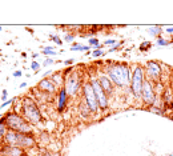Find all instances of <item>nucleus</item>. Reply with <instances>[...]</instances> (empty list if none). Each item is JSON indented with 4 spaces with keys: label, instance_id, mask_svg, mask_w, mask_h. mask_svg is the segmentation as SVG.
Segmentation results:
<instances>
[{
    "label": "nucleus",
    "instance_id": "obj_24",
    "mask_svg": "<svg viewBox=\"0 0 173 156\" xmlns=\"http://www.w3.org/2000/svg\"><path fill=\"white\" fill-rule=\"evenodd\" d=\"M117 43H119V42H117V40H115V39H107L105 42L103 43V44H104V45H107V47H109V48H111V47L116 45Z\"/></svg>",
    "mask_w": 173,
    "mask_h": 156
},
{
    "label": "nucleus",
    "instance_id": "obj_33",
    "mask_svg": "<svg viewBox=\"0 0 173 156\" xmlns=\"http://www.w3.org/2000/svg\"><path fill=\"white\" fill-rule=\"evenodd\" d=\"M73 61H75V60H73V59H68V60H65V61H63V63H64V64H65V67H67V65H68V67H71V65H72V64H73Z\"/></svg>",
    "mask_w": 173,
    "mask_h": 156
},
{
    "label": "nucleus",
    "instance_id": "obj_26",
    "mask_svg": "<svg viewBox=\"0 0 173 156\" xmlns=\"http://www.w3.org/2000/svg\"><path fill=\"white\" fill-rule=\"evenodd\" d=\"M49 37L52 39V42L56 43V45H63V40L60 39V36H57V35H51Z\"/></svg>",
    "mask_w": 173,
    "mask_h": 156
},
{
    "label": "nucleus",
    "instance_id": "obj_34",
    "mask_svg": "<svg viewBox=\"0 0 173 156\" xmlns=\"http://www.w3.org/2000/svg\"><path fill=\"white\" fill-rule=\"evenodd\" d=\"M12 75H14V77H20L21 75H23V72H21V71H15Z\"/></svg>",
    "mask_w": 173,
    "mask_h": 156
},
{
    "label": "nucleus",
    "instance_id": "obj_28",
    "mask_svg": "<svg viewBox=\"0 0 173 156\" xmlns=\"http://www.w3.org/2000/svg\"><path fill=\"white\" fill-rule=\"evenodd\" d=\"M123 44H124V42H119V43H117V44H116V45L111 47V48H109V49H108V51H107V52H109V54H111V52H115V51H116V49H119V48H120V47H121Z\"/></svg>",
    "mask_w": 173,
    "mask_h": 156
},
{
    "label": "nucleus",
    "instance_id": "obj_19",
    "mask_svg": "<svg viewBox=\"0 0 173 156\" xmlns=\"http://www.w3.org/2000/svg\"><path fill=\"white\" fill-rule=\"evenodd\" d=\"M43 54L45 56H56L57 54H60V52H55V47L48 45V47H44V48H43Z\"/></svg>",
    "mask_w": 173,
    "mask_h": 156
},
{
    "label": "nucleus",
    "instance_id": "obj_29",
    "mask_svg": "<svg viewBox=\"0 0 173 156\" xmlns=\"http://www.w3.org/2000/svg\"><path fill=\"white\" fill-rule=\"evenodd\" d=\"M31 68H32L33 71H35V73H39V70H40V64L38 63V61L33 60L32 64H31Z\"/></svg>",
    "mask_w": 173,
    "mask_h": 156
},
{
    "label": "nucleus",
    "instance_id": "obj_30",
    "mask_svg": "<svg viewBox=\"0 0 173 156\" xmlns=\"http://www.w3.org/2000/svg\"><path fill=\"white\" fill-rule=\"evenodd\" d=\"M55 63V60L52 58H45V60L43 61V65H44V67H49V65H52Z\"/></svg>",
    "mask_w": 173,
    "mask_h": 156
},
{
    "label": "nucleus",
    "instance_id": "obj_32",
    "mask_svg": "<svg viewBox=\"0 0 173 156\" xmlns=\"http://www.w3.org/2000/svg\"><path fill=\"white\" fill-rule=\"evenodd\" d=\"M15 100H16V99H11V100H7V101H4V103H3L2 105H0V110H3V108H4V107H8V105H10V104H12V103H14Z\"/></svg>",
    "mask_w": 173,
    "mask_h": 156
},
{
    "label": "nucleus",
    "instance_id": "obj_15",
    "mask_svg": "<svg viewBox=\"0 0 173 156\" xmlns=\"http://www.w3.org/2000/svg\"><path fill=\"white\" fill-rule=\"evenodd\" d=\"M77 111H79V115L81 116V119L89 120L92 117V112L89 111V108L86 107V104L83 100H80L79 105H77Z\"/></svg>",
    "mask_w": 173,
    "mask_h": 156
},
{
    "label": "nucleus",
    "instance_id": "obj_42",
    "mask_svg": "<svg viewBox=\"0 0 173 156\" xmlns=\"http://www.w3.org/2000/svg\"><path fill=\"white\" fill-rule=\"evenodd\" d=\"M172 76H173V70H172Z\"/></svg>",
    "mask_w": 173,
    "mask_h": 156
},
{
    "label": "nucleus",
    "instance_id": "obj_22",
    "mask_svg": "<svg viewBox=\"0 0 173 156\" xmlns=\"http://www.w3.org/2000/svg\"><path fill=\"white\" fill-rule=\"evenodd\" d=\"M7 132H8L7 127H5L4 124H0V140L4 139V136L7 135Z\"/></svg>",
    "mask_w": 173,
    "mask_h": 156
},
{
    "label": "nucleus",
    "instance_id": "obj_4",
    "mask_svg": "<svg viewBox=\"0 0 173 156\" xmlns=\"http://www.w3.org/2000/svg\"><path fill=\"white\" fill-rule=\"evenodd\" d=\"M3 143L7 145H15V147H19L21 149H29L32 147H35L36 140L35 136L28 135V133H20V132H15V131H8L7 135L3 139Z\"/></svg>",
    "mask_w": 173,
    "mask_h": 156
},
{
    "label": "nucleus",
    "instance_id": "obj_27",
    "mask_svg": "<svg viewBox=\"0 0 173 156\" xmlns=\"http://www.w3.org/2000/svg\"><path fill=\"white\" fill-rule=\"evenodd\" d=\"M150 47H152V43H150V42H144L143 44L140 45V51L144 52V51H147L148 48H150Z\"/></svg>",
    "mask_w": 173,
    "mask_h": 156
},
{
    "label": "nucleus",
    "instance_id": "obj_35",
    "mask_svg": "<svg viewBox=\"0 0 173 156\" xmlns=\"http://www.w3.org/2000/svg\"><path fill=\"white\" fill-rule=\"evenodd\" d=\"M165 32H168V33H173V28H172V27L166 28V30H165Z\"/></svg>",
    "mask_w": 173,
    "mask_h": 156
},
{
    "label": "nucleus",
    "instance_id": "obj_23",
    "mask_svg": "<svg viewBox=\"0 0 173 156\" xmlns=\"http://www.w3.org/2000/svg\"><path fill=\"white\" fill-rule=\"evenodd\" d=\"M107 52L105 51H103V49H95L93 52H92V56H93V58H101V56H104L105 55Z\"/></svg>",
    "mask_w": 173,
    "mask_h": 156
},
{
    "label": "nucleus",
    "instance_id": "obj_31",
    "mask_svg": "<svg viewBox=\"0 0 173 156\" xmlns=\"http://www.w3.org/2000/svg\"><path fill=\"white\" fill-rule=\"evenodd\" d=\"M0 99H2V100H3V103L8 100V91H7V89H3V92H2V96H0Z\"/></svg>",
    "mask_w": 173,
    "mask_h": 156
},
{
    "label": "nucleus",
    "instance_id": "obj_3",
    "mask_svg": "<svg viewBox=\"0 0 173 156\" xmlns=\"http://www.w3.org/2000/svg\"><path fill=\"white\" fill-rule=\"evenodd\" d=\"M4 126L7 127L8 131L28 133V135H32L33 133V127L20 114H17L15 111H10L4 115Z\"/></svg>",
    "mask_w": 173,
    "mask_h": 156
},
{
    "label": "nucleus",
    "instance_id": "obj_40",
    "mask_svg": "<svg viewBox=\"0 0 173 156\" xmlns=\"http://www.w3.org/2000/svg\"><path fill=\"white\" fill-rule=\"evenodd\" d=\"M3 119V116H2V115H0V120H2Z\"/></svg>",
    "mask_w": 173,
    "mask_h": 156
},
{
    "label": "nucleus",
    "instance_id": "obj_5",
    "mask_svg": "<svg viewBox=\"0 0 173 156\" xmlns=\"http://www.w3.org/2000/svg\"><path fill=\"white\" fill-rule=\"evenodd\" d=\"M84 82H85V80H84V77H83V73L80 72L79 70H76V68L69 75H67L63 88L65 89L68 98H69V99L79 98V95L81 93Z\"/></svg>",
    "mask_w": 173,
    "mask_h": 156
},
{
    "label": "nucleus",
    "instance_id": "obj_11",
    "mask_svg": "<svg viewBox=\"0 0 173 156\" xmlns=\"http://www.w3.org/2000/svg\"><path fill=\"white\" fill-rule=\"evenodd\" d=\"M96 77H97V80H99V84L101 86V88L104 89V92H105L109 98L115 95L116 87L113 86V83L111 82V79L107 76L105 72H99V71H97V72H96Z\"/></svg>",
    "mask_w": 173,
    "mask_h": 156
},
{
    "label": "nucleus",
    "instance_id": "obj_17",
    "mask_svg": "<svg viewBox=\"0 0 173 156\" xmlns=\"http://www.w3.org/2000/svg\"><path fill=\"white\" fill-rule=\"evenodd\" d=\"M148 32H149V35H152L154 37H161L162 35V27H160V26H153V27H149L148 28Z\"/></svg>",
    "mask_w": 173,
    "mask_h": 156
},
{
    "label": "nucleus",
    "instance_id": "obj_2",
    "mask_svg": "<svg viewBox=\"0 0 173 156\" xmlns=\"http://www.w3.org/2000/svg\"><path fill=\"white\" fill-rule=\"evenodd\" d=\"M20 110L17 114H20L31 126H38L43 121V115L40 111L36 100H33L29 96L20 99Z\"/></svg>",
    "mask_w": 173,
    "mask_h": 156
},
{
    "label": "nucleus",
    "instance_id": "obj_8",
    "mask_svg": "<svg viewBox=\"0 0 173 156\" xmlns=\"http://www.w3.org/2000/svg\"><path fill=\"white\" fill-rule=\"evenodd\" d=\"M81 100L86 104V107L89 108V111L92 112V115H97L100 112V108H99V103L96 99V95L93 92V88H92L89 80L86 79L84 84H83V89H81Z\"/></svg>",
    "mask_w": 173,
    "mask_h": 156
},
{
    "label": "nucleus",
    "instance_id": "obj_39",
    "mask_svg": "<svg viewBox=\"0 0 173 156\" xmlns=\"http://www.w3.org/2000/svg\"><path fill=\"white\" fill-rule=\"evenodd\" d=\"M0 31H3V27L2 26H0Z\"/></svg>",
    "mask_w": 173,
    "mask_h": 156
},
{
    "label": "nucleus",
    "instance_id": "obj_7",
    "mask_svg": "<svg viewBox=\"0 0 173 156\" xmlns=\"http://www.w3.org/2000/svg\"><path fill=\"white\" fill-rule=\"evenodd\" d=\"M88 80H89V83H91L92 88H93L95 95H96V99H97L100 111H108V110H109V105H111V99H109V96L104 92V89L101 88L100 84H99L96 73H89Z\"/></svg>",
    "mask_w": 173,
    "mask_h": 156
},
{
    "label": "nucleus",
    "instance_id": "obj_14",
    "mask_svg": "<svg viewBox=\"0 0 173 156\" xmlns=\"http://www.w3.org/2000/svg\"><path fill=\"white\" fill-rule=\"evenodd\" d=\"M68 101H69V98H68L65 89L60 88V89H59V92L56 93V105H57L56 108H57V111L59 112H63L67 108Z\"/></svg>",
    "mask_w": 173,
    "mask_h": 156
},
{
    "label": "nucleus",
    "instance_id": "obj_13",
    "mask_svg": "<svg viewBox=\"0 0 173 156\" xmlns=\"http://www.w3.org/2000/svg\"><path fill=\"white\" fill-rule=\"evenodd\" d=\"M0 155L2 156H26V149H21L15 145L4 144L0 148Z\"/></svg>",
    "mask_w": 173,
    "mask_h": 156
},
{
    "label": "nucleus",
    "instance_id": "obj_41",
    "mask_svg": "<svg viewBox=\"0 0 173 156\" xmlns=\"http://www.w3.org/2000/svg\"><path fill=\"white\" fill-rule=\"evenodd\" d=\"M171 43H172V44H173V39H172V40H171Z\"/></svg>",
    "mask_w": 173,
    "mask_h": 156
},
{
    "label": "nucleus",
    "instance_id": "obj_21",
    "mask_svg": "<svg viewBox=\"0 0 173 156\" xmlns=\"http://www.w3.org/2000/svg\"><path fill=\"white\" fill-rule=\"evenodd\" d=\"M171 40H165L164 37H159V39L156 40V45L157 47H166V45H171Z\"/></svg>",
    "mask_w": 173,
    "mask_h": 156
},
{
    "label": "nucleus",
    "instance_id": "obj_38",
    "mask_svg": "<svg viewBox=\"0 0 173 156\" xmlns=\"http://www.w3.org/2000/svg\"><path fill=\"white\" fill-rule=\"evenodd\" d=\"M38 56H39V54H35V52H33V54H32V58H33V59H36V58H38Z\"/></svg>",
    "mask_w": 173,
    "mask_h": 156
},
{
    "label": "nucleus",
    "instance_id": "obj_1",
    "mask_svg": "<svg viewBox=\"0 0 173 156\" xmlns=\"http://www.w3.org/2000/svg\"><path fill=\"white\" fill-rule=\"evenodd\" d=\"M104 72L111 79L117 89H129L132 79V67L128 63H115L107 61L104 65Z\"/></svg>",
    "mask_w": 173,
    "mask_h": 156
},
{
    "label": "nucleus",
    "instance_id": "obj_12",
    "mask_svg": "<svg viewBox=\"0 0 173 156\" xmlns=\"http://www.w3.org/2000/svg\"><path fill=\"white\" fill-rule=\"evenodd\" d=\"M36 88H38L39 91H41V92L48 93V95H55V93L59 92L57 86L52 82L49 77H43V79L39 82V84H38V87H36Z\"/></svg>",
    "mask_w": 173,
    "mask_h": 156
},
{
    "label": "nucleus",
    "instance_id": "obj_20",
    "mask_svg": "<svg viewBox=\"0 0 173 156\" xmlns=\"http://www.w3.org/2000/svg\"><path fill=\"white\" fill-rule=\"evenodd\" d=\"M71 49H72V51H88L89 52V45H81V44H79V43H73Z\"/></svg>",
    "mask_w": 173,
    "mask_h": 156
},
{
    "label": "nucleus",
    "instance_id": "obj_25",
    "mask_svg": "<svg viewBox=\"0 0 173 156\" xmlns=\"http://www.w3.org/2000/svg\"><path fill=\"white\" fill-rule=\"evenodd\" d=\"M75 33H73V32H67L65 33V36H64V40H65V42H68V43H69V42H73V40H75Z\"/></svg>",
    "mask_w": 173,
    "mask_h": 156
},
{
    "label": "nucleus",
    "instance_id": "obj_9",
    "mask_svg": "<svg viewBox=\"0 0 173 156\" xmlns=\"http://www.w3.org/2000/svg\"><path fill=\"white\" fill-rule=\"evenodd\" d=\"M162 65L156 60H149L147 61L144 65V71H145V76H147L148 80H150L152 83H159L162 82Z\"/></svg>",
    "mask_w": 173,
    "mask_h": 156
},
{
    "label": "nucleus",
    "instance_id": "obj_16",
    "mask_svg": "<svg viewBox=\"0 0 173 156\" xmlns=\"http://www.w3.org/2000/svg\"><path fill=\"white\" fill-rule=\"evenodd\" d=\"M49 79L52 80L55 84L57 86V88L60 89V88H63L64 87V82H65V76H64V73L63 72H56V73H52L51 76H49Z\"/></svg>",
    "mask_w": 173,
    "mask_h": 156
},
{
    "label": "nucleus",
    "instance_id": "obj_18",
    "mask_svg": "<svg viewBox=\"0 0 173 156\" xmlns=\"http://www.w3.org/2000/svg\"><path fill=\"white\" fill-rule=\"evenodd\" d=\"M88 45L95 47L96 49H103V47H104L103 43L99 42L97 37H91V39H88Z\"/></svg>",
    "mask_w": 173,
    "mask_h": 156
},
{
    "label": "nucleus",
    "instance_id": "obj_36",
    "mask_svg": "<svg viewBox=\"0 0 173 156\" xmlns=\"http://www.w3.org/2000/svg\"><path fill=\"white\" fill-rule=\"evenodd\" d=\"M26 87H27V83H21L19 86V88H26Z\"/></svg>",
    "mask_w": 173,
    "mask_h": 156
},
{
    "label": "nucleus",
    "instance_id": "obj_37",
    "mask_svg": "<svg viewBox=\"0 0 173 156\" xmlns=\"http://www.w3.org/2000/svg\"><path fill=\"white\" fill-rule=\"evenodd\" d=\"M169 116H171V119L173 120V107L171 108V114H169Z\"/></svg>",
    "mask_w": 173,
    "mask_h": 156
},
{
    "label": "nucleus",
    "instance_id": "obj_6",
    "mask_svg": "<svg viewBox=\"0 0 173 156\" xmlns=\"http://www.w3.org/2000/svg\"><path fill=\"white\" fill-rule=\"evenodd\" d=\"M147 80L144 67L136 64L132 67V79L129 86V93H132V98L136 101H141V92H143L144 83Z\"/></svg>",
    "mask_w": 173,
    "mask_h": 156
},
{
    "label": "nucleus",
    "instance_id": "obj_10",
    "mask_svg": "<svg viewBox=\"0 0 173 156\" xmlns=\"http://www.w3.org/2000/svg\"><path fill=\"white\" fill-rule=\"evenodd\" d=\"M157 100H159V96L154 91V83L147 79L143 87V92H141V101H143L144 105L150 108L152 105L156 104Z\"/></svg>",
    "mask_w": 173,
    "mask_h": 156
}]
</instances>
